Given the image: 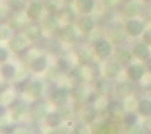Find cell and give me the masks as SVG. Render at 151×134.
<instances>
[{
	"mask_svg": "<svg viewBox=\"0 0 151 134\" xmlns=\"http://www.w3.org/2000/svg\"><path fill=\"white\" fill-rule=\"evenodd\" d=\"M98 93L94 91L93 86L81 83L71 87V99L76 106H82L87 104H93L98 99Z\"/></svg>",
	"mask_w": 151,
	"mask_h": 134,
	"instance_id": "1",
	"label": "cell"
},
{
	"mask_svg": "<svg viewBox=\"0 0 151 134\" xmlns=\"http://www.w3.org/2000/svg\"><path fill=\"white\" fill-rule=\"evenodd\" d=\"M30 44L32 41L27 38V35L23 32H18L12 35V38L7 41V47L14 54L23 56L29 50Z\"/></svg>",
	"mask_w": 151,
	"mask_h": 134,
	"instance_id": "2",
	"label": "cell"
},
{
	"mask_svg": "<svg viewBox=\"0 0 151 134\" xmlns=\"http://www.w3.org/2000/svg\"><path fill=\"white\" fill-rule=\"evenodd\" d=\"M71 99V88L68 86H56L48 94V100L55 107H62L69 104Z\"/></svg>",
	"mask_w": 151,
	"mask_h": 134,
	"instance_id": "3",
	"label": "cell"
},
{
	"mask_svg": "<svg viewBox=\"0 0 151 134\" xmlns=\"http://www.w3.org/2000/svg\"><path fill=\"white\" fill-rule=\"evenodd\" d=\"M40 22L44 28V34L46 36H48V38H55V36H57L63 26L58 15L50 14V12H46Z\"/></svg>",
	"mask_w": 151,
	"mask_h": 134,
	"instance_id": "4",
	"label": "cell"
},
{
	"mask_svg": "<svg viewBox=\"0 0 151 134\" xmlns=\"http://www.w3.org/2000/svg\"><path fill=\"white\" fill-rule=\"evenodd\" d=\"M92 47H93V52L96 54V58L99 60H106L108 58L112 57L114 45L111 44V41L106 36H102V38L93 41Z\"/></svg>",
	"mask_w": 151,
	"mask_h": 134,
	"instance_id": "5",
	"label": "cell"
},
{
	"mask_svg": "<svg viewBox=\"0 0 151 134\" xmlns=\"http://www.w3.org/2000/svg\"><path fill=\"white\" fill-rule=\"evenodd\" d=\"M30 115V105L23 99L15 100L10 105V117L16 123L23 122Z\"/></svg>",
	"mask_w": 151,
	"mask_h": 134,
	"instance_id": "6",
	"label": "cell"
},
{
	"mask_svg": "<svg viewBox=\"0 0 151 134\" xmlns=\"http://www.w3.org/2000/svg\"><path fill=\"white\" fill-rule=\"evenodd\" d=\"M79 29L75 26V23L63 24L57 38L63 45H75L79 40Z\"/></svg>",
	"mask_w": 151,
	"mask_h": 134,
	"instance_id": "7",
	"label": "cell"
},
{
	"mask_svg": "<svg viewBox=\"0 0 151 134\" xmlns=\"http://www.w3.org/2000/svg\"><path fill=\"white\" fill-rule=\"evenodd\" d=\"M74 53H75V58H76L79 65H87L94 62L96 54L93 52L92 44H88V42L79 44L75 47Z\"/></svg>",
	"mask_w": 151,
	"mask_h": 134,
	"instance_id": "8",
	"label": "cell"
},
{
	"mask_svg": "<svg viewBox=\"0 0 151 134\" xmlns=\"http://www.w3.org/2000/svg\"><path fill=\"white\" fill-rule=\"evenodd\" d=\"M112 57H114L117 62L120 64H122L123 67H127L128 64L132 63V60L134 58L133 52H132V46H129L127 42L114 46Z\"/></svg>",
	"mask_w": 151,
	"mask_h": 134,
	"instance_id": "9",
	"label": "cell"
},
{
	"mask_svg": "<svg viewBox=\"0 0 151 134\" xmlns=\"http://www.w3.org/2000/svg\"><path fill=\"white\" fill-rule=\"evenodd\" d=\"M105 35L114 46L126 44L129 38V35H128L127 30H126L124 26H121V24H115V26L109 27Z\"/></svg>",
	"mask_w": 151,
	"mask_h": 134,
	"instance_id": "10",
	"label": "cell"
},
{
	"mask_svg": "<svg viewBox=\"0 0 151 134\" xmlns=\"http://www.w3.org/2000/svg\"><path fill=\"white\" fill-rule=\"evenodd\" d=\"M78 116L81 122H83L87 126H91L96 120L99 117V109L96 106V104H87L79 107Z\"/></svg>",
	"mask_w": 151,
	"mask_h": 134,
	"instance_id": "11",
	"label": "cell"
},
{
	"mask_svg": "<svg viewBox=\"0 0 151 134\" xmlns=\"http://www.w3.org/2000/svg\"><path fill=\"white\" fill-rule=\"evenodd\" d=\"M24 12L30 19V22H40L46 14L44 1L42 0H30Z\"/></svg>",
	"mask_w": 151,
	"mask_h": 134,
	"instance_id": "12",
	"label": "cell"
},
{
	"mask_svg": "<svg viewBox=\"0 0 151 134\" xmlns=\"http://www.w3.org/2000/svg\"><path fill=\"white\" fill-rule=\"evenodd\" d=\"M92 86H93L94 91L98 93V95H100V97H106V98H109L110 95L114 94L115 85L112 83V80L105 77L104 75L97 77L92 82Z\"/></svg>",
	"mask_w": 151,
	"mask_h": 134,
	"instance_id": "13",
	"label": "cell"
},
{
	"mask_svg": "<svg viewBox=\"0 0 151 134\" xmlns=\"http://www.w3.org/2000/svg\"><path fill=\"white\" fill-rule=\"evenodd\" d=\"M126 75H127V79L129 81H132L133 83L137 82H142L143 79L146 75V68L144 62H138V63H131L126 67L124 69Z\"/></svg>",
	"mask_w": 151,
	"mask_h": 134,
	"instance_id": "14",
	"label": "cell"
},
{
	"mask_svg": "<svg viewBox=\"0 0 151 134\" xmlns=\"http://www.w3.org/2000/svg\"><path fill=\"white\" fill-rule=\"evenodd\" d=\"M123 26H124L126 30H127L129 38H139V36H142L143 32L146 28L144 19H142L140 17L126 18V22Z\"/></svg>",
	"mask_w": 151,
	"mask_h": 134,
	"instance_id": "15",
	"label": "cell"
},
{
	"mask_svg": "<svg viewBox=\"0 0 151 134\" xmlns=\"http://www.w3.org/2000/svg\"><path fill=\"white\" fill-rule=\"evenodd\" d=\"M122 70H123V65L120 64L114 57H110L105 60L103 65V75L112 81H115L120 77Z\"/></svg>",
	"mask_w": 151,
	"mask_h": 134,
	"instance_id": "16",
	"label": "cell"
},
{
	"mask_svg": "<svg viewBox=\"0 0 151 134\" xmlns=\"http://www.w3.org/2000/svg\"><path fill=\"white\" fill-rule=\"evenodd\" d=\"M142 3L137 1V0H132V1H128V3H123L120 7L122 15L126 18L140 17L142 15H144V9H145V6Z\"/></svg>",
	"mask_w": 151,
	"mask_h": 134,
	"instance_id": "17",
	"label": "cell"
},
{
	"mask_svg": "<svg viewBox=\"0 0 151 134\" xmlns=\"http://www.w3.org/2000/svg\"><path fill=\"white\" fill-rule=\"evenodd\" d=\"M134 93V85L132 81H119L115 83L114 87V95L116 99L119 100H124L132 97V94Z\"/></svg>",
	"mask_w": 151,
	"mask_h": 134,
	"instance_id": "18",
	"label": "cell"
},
{
	"mask_svg": "<svg viewBox=\"0 0 151 134\" xmlns=\"http://www.w3.org/2000/svg\"><path fill=\"white\" fill-rule=\"evenodd\" d=\"M29 23H30V19L26 15V12H14L7 22V24L14 29L15 33L24 32V29L27 28Z\"/></svg>",
	"mask_w": 151,
	"mask_h": 134,
	"instance_id": "19",
	"label": "cell"
},
{
	"mask_svg": "<svg viewBox=\"0 0 151 134\" xmlns=\"http://www.w3.org/2000/svg\"><path fill=\"white\" fill-rule=\"evenodd\" d=\"M75 26L79 29L80 34L87 36L97 28V22L91 15H81L80 17H78Z\"/></svg>",
	"mask_w": 151,
	"mask_h": 134,
	"instance_id": "20",
	"label": "cell"
},
{
	"mask_svg": "<svg viewBox=\"0 0 151 134\" xmlns=\"http://www.w3.org/2000/svg\"><path fill=\"white\" fill-rule=\"evenodd\" d=\"M44 92V83L40 80H32L28 82L26 91H24L23 95L29 98L30 100L35 102L37 99H41V95Z\"/></svg>",
	"mask_w": 151,
	"mask_h": 134,
	"instance_id": "21",
	"label": "cell"
},
{
	"mask_svg": "<svg viewBox=\"0 0 151 134\" xmlns=\"http://www.w3.org/2000/svg\"><path fill=\"white\" fill-rule=\"evenodd\" d=\"M28 68L29 70L35 75H40V74H45L46 70L48 69V59L47 56L44 53H40L39 56H36L33 60L28 63Z\"/></svg>",
	"mask_w": 151,
	"mask_h": 134,
	"instance_id": "22",
	"label": "cell"
},
{
	"mask_svg": "<svg viewBox=\"0 0 151 134\" xmlns=\"http://www.w3.org/2000/svg\"><path fill=\"white\" fill-rule=\"evenodd\" d=\"M23 33L27 35V38L32 41V44L40 41L45 35L41 22H30Z\"/></svg>",
	"mask_w": 151,
	"mask_h": 134,
	"instance_id": "23",
	"label": "cell"
},
{
	"mask_svg": "<svg viewBox=\"0 0 151 134\" xmlns=\"http://www.w3.org/2000/svg\"><path fill=\"white\" fill-rule=\"evenodd\" d=\"M57 15H58L62 24L76 23V19H78V11H76V9H74L69 4L62 5L60 9L57 12Z\"/></svg>",
	"mask_w": 151,
	"mask_h": 134,
	"instance_id": "24",
	"label": "cell"
},
{
	"mask_svg": "<svg viewBox=\"0 0 151 134\" xmlns=\"http://www.w3.org/2000/svg\"><path fill=\"white\" fill-rule=\"evenodd\" d=\"M132 52H133L134 58L137 60H139V62H145V60L151 56L150 46L146 45L143 40L137 41L132 45Z\"/></svg>",
	"mask_w": 151,
	"mask_h": 134,
	"instance_id": "25",
	"label": "cell"
},
{
	"mask_svg": "<svg viewBox=\"0 0 151 134\" xmlns=\"http://www.w3.org/2000/svg\"><path fill=\"white\" fill-rule=\"evenodd\" d=\"M64 117H63L62 113L58 110H55V111H50L46 117L44 118V125L48 128H52V129H57L59 128L60 126H63V123H64Z\"/></svg>",
	"mask_w": 151,
	"mask_h": 134,
	"instance_id": "26",
	"label": "cell"
},
{
	"mask_svg": "<svg viewBox=\"0 0 151 134\" xmlns=\"http://www.w3.org/2000/svg\"><path fill=\"white\" fill-rule=\"evenodd\" d=\"M48 109L45 102L37 99L35 100L32 106H30V116L33 120L35 121H44V118L46 117V115L48 114Z\"/></svg>",
	"mask_w": 151,
	"mask_h": 134,
	"instance_id": "27",
	"label": "cell"
},
{
	"mask_svg": "<svg viewBox=\"0 0 151 134\" xmlns=\"http://www.w3.org/2000/svg\"><path fill=\"white\" fill-rule=\"evenodd\" d=\"M91 130L97 134H106L111 132L112 128V120L110 117H104V118H98L90 126Z\"/></svg>",
	"mask_w": 151,
	"mask_h": 134,
	"instance_id": "28",
	"label": "cell"
},
{
	"mask_svg": "<svg viewBox=\"0 0 151 134\" xmlns=\"http://www.w3.org/2000/svg\"><path fill=\"white\" fill-rule=\"evenodd\" d=\"M74 4L80 16L92 15L96 9V0H74Z\"/></svg>",
	"mask_w": 151,
	"mask_h": 134,
	"instance_id": "29",
	"label": "cell"
},
{
	"mask_svg": "<svg viewBox=\"0 0 151 134\" xmlns=\"http://www.w3.org/2000/svg\"><path fill=\"white\" fill-rule=\"evenodd\" d=\"M0 72H1V77L5 81H11V80H15L16 79L18 71H17V67L14 63L5 62V63H1Z\"/></svg>",
	"mask_w": 151,
	"mask_h": 134,
	"instance_id": "30",
	"label": "cell"
},
{
	"mask_svg": "<svg viewBox=\"0 0 151 134\" xmlns=\"http://www.w3.org/2000/svg\"><path fill=\"white\" fill-rule=\"evenodd\" d=\"M135 111L145 118L150 117L151 116V98H142L138 100Z\"/></svg>",
	"mask_w": 151,
	"mask_h": 134,
	"instance_id": "31",
	"label": "cell"
},
{
	"mask_svg": "<svg viewBox=\"0 0 151 134\" xmlns=\"http://www.w3.org/2000/svg\"><path fill=\"white\" fill-rule=\"evenodd\" d=\"M63 74H68V72L74 68L73 65V62H71V59L67 56H58L56 58V64H55Z\"/></svg>",
	"mask_w": 151,
	"mask_h": 134,
	"instance_id": "32",
	"label": "cell"
},
{
	"mask_svg": "<svg viewBox=\"0 0 151 134\" xmlns=\"http://www.w3.org/2000/svg\"><path fill=\"white\" fill-rule=\"evenodd\" d=\"M122 122H123L124 127L131 129V128L135 127L138 125V122H139V114L134 113V111H126L122 115Z\"/></svg>",
	"mask_w": 151,
	"mask_h": 134,
	"instance_id": "33",
	"label": "cell"
},
{
	"mask_svg": "<svg viewBox=\"0 0 151 134\" xmlns=\"http://www.w3.org/2000/svg\"><path fill=\"white\" fill-rule=\"evenodd\" d=\"M28 3V0H5V4L12 12H24Z\"/></svg>",
	"mask_w": 151,
	"mask_h": 134,
	"instance_id": "34",
	"label": "cell"
},
{
	"mask_svg": "<svg viewBox=\"0 0 151 134\" xmlns=\"http://www.w3.org/2000/svg\"><path fill=\"white\" fill-rule=\"evenodd\" d=\"M62 75H64L63 72L55 65V67H48V69L46 70L45 72V77H46V81L51 82V83H56Z\"/></svg>",
	"mask_w": 151,
	"mask_h": 134,
	"instance_id": "35",
	"label": "cell"
},
{
	"mask_svg": "<svg viewBox=\"0 0 151 134\" xmlns=\"http://www.w3.org/2000/svg\"><path fill=\"white\" fill-rule=\"evenodd\" d=\"M15 34L14 29H12L9 24H1V28H0V40L1 41H9L11 38H12V35Z\"/></svg>",
	"mask_w": 151,
	"mask_h": 134,
	"instance_id": "36",
	"label": "cell"
},
{
	"mask_svg": "<svg viewBox=\"0 0 151 134\" xmlns=\"http://www.w3.org/2000/svg\"><path fill=\"white\" fill-rule=\"evenodd\" d=\"M42 1H44L46 12H50V14H57L62 6L58 4V0H42Z\"/></svg>",
	"mask_w": 151,
	"mask_h": 134,
	"instance_id": "37",
	"label": "cell"
},
{
	"mask_svg": "<svg viewBox=\"0 0 151 134\" xmlns=\"http://www.w3.org/2000/svg\"><path fill=\"white\" fill-rule=\"evenodd\" d=\"M122 4H123L122 0H102V5L106 10H110V11L121 7Z\"/></svg>",
	"mask_w": 151,
	"mask_h": 134,
	"instance_id": "38",
	"label": "cell"
},
{
	"mask_svg": "<svg viewBox=\"0 0 151 134\" xmlns=\"http://www.w3.org/2000/svg\"><path fill=\"white\" fill-rule=\"evenodd\" d=\"M140 39L151 47V27H146L145 30L143 32L142 36H140Z\"/></svg>",
	"mask_w": 151,
	"mask_h": 134,
	"instance_id": "39",
	"label": "cell"
},
{
	"mask_svg": "<svg viewBox=\"0 0 151 134\" xmlns=\"http://www.w3.org/2000/svg\"><path fill=\"white\" fill-rule=\"evenodd\" d=\"M10 50H9V47H4L1 46L0 47V62L1 63H5L9 60V57H10Z\"/></svg>",
	"mask_w": 151,
	"mask_h": 134,
	"instance_id": "40",
	"label": "cell"
},
{
	"mask_svg": "<svg viewBox=\"0 0 151 134\" xmlns=\"http://www.w3.org/2000/svg\"><path fill=\"white\" fill-rule=\"evenodd\" d=\"M144 16L146 19L151 21V3L145 4V9H144Z\"/></svg>",
	"mask_w": 151,
	"mask_h": 134,
	"instance_id": "41",
	"label": "cell"
},
{
	"mask_svg": "<svg viewBox=\"0 0 151 134\" xmlns=\"http://www.w3.org/2000/svg\"><path fill=\"white\" fill-rule=\"evenodd\" d=\"M143 127H144V129H145L146 132H150V133H151V116H150V117H146Z\"/></svg>",
	"mask_w": 151,
	"mask_h": 134,
	"instance_id": "42",
	"label": "cell"
},
{
	"mask_svg": "<svg viewBox=\"0 0 151 134\" xmlns=\"http://www.w3.org/2000/svg\"><path fill=\"white\" fill-rule=\"evenodd\" d=\"M145 64V68H146V71H147V74H151V56L145 60L144 62Z\"/></svg>",
	"mask_w": 151,
	"mask_h": 134,
	"instance_id": "43",
	"label": "cell"
},
{
	"mask_svg": "<svg viewBox=\"0 0 151 134\" xmlns=\"http://www.w3.org/2000/svg\"><path fill=\"white\" fill-rule=\"evenodd\" d=\"M142 1H143L144 4H149V3H151V0H142Z\"/></svg>",
	"mask_w": 151,
	"mask_h": 134,
	"instance_id": "44",
	"label": "cell"
},
{
	"mask_svg": "<svg viewBox=\"0 0 151 134\" xmlns=\"http://www.w3.org/2000/svg\"><path fill=\"white\" fill-rule=\"evenodd\" d=\"M123 3H128V1H132V0H122Z\"/></svg>",
	"mask_w": 151,
	"mask_h": 134,
	"instance_id": "45",
	"label": "cell"
},
{
	"mask_svg": "<svg viewBox=\"0 0 151 134\" xmlns=\"http://www.w3.org/2000/svg\"><path fill=\"white\" fill-rule=\"evenodd\" d=\"M3 1H4V0H3Z\"/></svg>",
	"mask_w": 151,
	"mask_h": 134,
	"instance_id": "46",
	"label": "cell"
}]
</instances>
